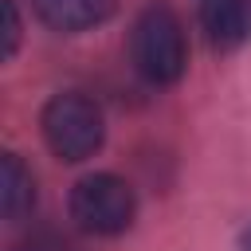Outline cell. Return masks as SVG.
<instances>
[{
	"mask_svg": "<svg viewBox=\"0 0 251 251\" xmlns=\"http://www.w3.org/2000/svg\"><path fill=\"white\" fill-rule=\"evenodd\" d=\"M129 59L145 82L173 86L188 67V43L180 20L169 8H145L129 27Z\"/></svg>",
	"mask_w": 251,
	"mask_h": 251,
	"instance_id": "obj_1",
	"label": "cell"
},
{
	"mask_svg": "<svg viewBox=\"0 0 251 251\" xmlns=\"http://www.w3.org/2000/svg\"><path fill=\"white\" fill-rule=\"evenodd\" d=\"M43 137L51 145V153L59 161H86L102 149V137H106V122H102V110L94 106V98L78 94V90H67V94H55L47 106H43Z\"/></svg>",
	"mask_w": 251,
	"mask_h": 251,
	"instance_id": "obj_2",
	"label": "cell"
},
{
	"mask_svg": "<svg viewBox=\"0 0 251 251\" xmlns=\"http://www.w3.org/2000/svg\"><path fill=\"white\" fill-rule=\"evenodd\" d=\"M133 188L114 173H90L71 188V220L90 235H122L133 224Z\"/></svg>",
	"mask_w": 251,
	"mask_h": 251,
	"instance_id": "obj_3",
	"label": "cell"
},
{
	"mask_svg": "<svg viewBox=\"0 0 251 251\" xmlns=\"http://www.w3.org/2000/svg\"><path fill=\"white\" fill-rule=\"evenodd\" d=\"M196 12H200V27L208 31L212 47L220 51H231L247 39V4L243 0H196Z\"/></svg>",
	"mask_w": 251,
	"mask_h": 251,
	"instance_id": "obj_4",
	"label": "cell"
},
{
	"mask_svg": "<svg viewBox=\"0 0 251 251\" xmlns=\"http://www.w3.org/2000/svg\"><path fill=\"white\" fill-rule=\"evenodd\" d=\"M31 8L55 31H86L102 20H110L114 0H31Z\"/></svg>",
	"mask_w": 251,
	"mask_h": 251,
	"instance_id": "obj_5",
	"label": "cell"
},
{
	"mask_svg": "<svg viewBox=\"0 0 251 251\" xmlns=\"http://www.w3.org/2000/svg\"><path fill=\"white\" fill-rule=\"evenodd\" d=\"M0 208L8 224H20L35 208V176L16 153H4L0 161Z\"/></svg>",
	"mask_w": 251,
	"mask_h": 251,
	"instance_id": "obj_6",
	"label": "cell"
},
{
	"mask_svg": "<svg viewBox=\"0 0 251 251\" xmlns=\"http://www.w3.org/2000/svg\"><path fill=\"white\" fill-rule=\"evenodd\" d=\"M0 12H4V59H12L16 47H20V12H16V0H0Z\"/></svg>",
	"mask_w": 251,
	"mask_h": 251,
	"instance_id": "obj_7",
	"label": "cell"
},
{
	"mask_svg": "<svg viewBox=\"0 0 251 251\" xmlns=\"http://www.w3.org/2000/svg\"><path fill=\"white\" fill-rule=\"evenodd\" d=\"M243 251H251V227L243 231Z\"/></svg>",
	"mask_w": 251,
	"mask_h": 251,
	"instance_id": "obj_8",
	"label": "cell"
}]
</instances>
